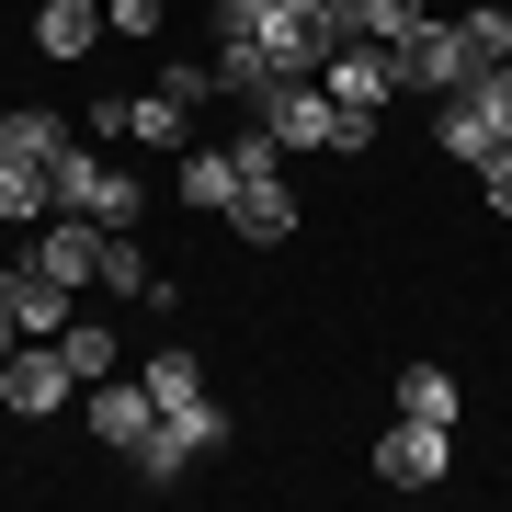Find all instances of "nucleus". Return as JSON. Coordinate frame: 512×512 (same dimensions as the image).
Instances as JSON below:
<instances>
[{"mask_svg": "<svg viewBox=\"0 0 512 512\" xmlns=\"http://www.w3.org/2000/svg\"><path fill=\"white\" fill-rule=\"evenodd\" d=\"M217 23H228V35H217V80L239 103L274 92V80H319V57L342 46L308 0H217Z\"/></svg>", "mask_w": 512, "mask_h": 512, "instance_id": "obj_1", "label": "nucleus"}, {"mask_svg": "<svg viewBox=\"0 0 512 512\" xmlns=\"http://www.w3.org/2000/svg\"><path fill=\"white\" fill-rule=\"evenodd\" d=\"M251 114L285 137V160L296 148H376V114L330 103V80H274V92H251Z\"/></svg>", "mask_w": 512, "mask_h": 512, "instance_id": "obj_2", "label": "nucleus"}, {"mask_svg": "<svg viewBox=\"0 0 512 512\" xmlns=\"http://www.w3.org/2000/svg\"><path fill=\"white\" fill-rule=\"evenodd\" d=\"M57 205H69V217H92V228H137V217H148V194L103 160L92 137H69V148H57Z\"/></svg>", "mask_w": 512, "mask_h": 512, "instance_id": "obj_3", "label": "nucleus"}, {"mask_svg": "<svg viewBox=\"0 0 512 512\" xmlns=\"http://www.w3.org/2000/svg\"><path fill=\"white\" fill-rule=\"evenodd\" d=\"M80 126H92L103 148H171V160H183L194 148V103H171V92H103Z\"/></svg>", "mask_w": 512, "mask_h": 512, "instance_id": "obj_4", "label": "nucleus"}, {"mask_svg": "<svg viewBox=\"0 0 512 512\" xmlns=\"http://www.w3.org/2000/svg\"><path fill=\"white\" fill-rule=\"evenodd\" d=\"M444 467H456V421H387V433H376V478H387V490H433V478Z\"/></svg>", "mask_w": 512, "mask_h": 512, "instance_id": "obj_5", "label": "nucleus"}, {"mask_svg": "<svg viewBox=\"0 0 512 512\" xmlns=\"http://www.w3.org/2000/svg\"><path fill=\"white\" fill-rule=\"evenodd\" d=\"M69 387H80V376H69L57 342H12V365H0V410H12V421H46Z\"/></svg>", "mask_w": 512, "mask_h": 512, "instance_id": "obj_6", "label": "nucleus"}, {"mask_svg": "<svg viewBox=\"0 0 512 512\" xmlns=\"http://www.w3.org/2000/svg\"><path fill=\"white\" fill-rule=\"evenodd\" d=\"M319 80H330V103H353V114H387V92H399V57L365 46V35H342L319 57Z\"/></svg>", "mask_w": 512, "mask_h": 512, "instance_id": "obj_7", "label": "nucleus"}, {"mask_svg": "<svg viewBox=\"0 0 512 512\" xmlns=\"http://www.w3.org/2000/svg\"><path fill=\"white\" fill-rule=\"evenodd\" d=\"M0 296H12V330H23V342H57V330L80 319V308H69V285H57L46 262H23V251H12V274H0Z\"/></svg>", "mask_w": 512, "mask_h": 512, "instance_id": "obj_8", "label": "nucleus"}, {"mask_svg": "<svg viewBox=\"0 0 512 512\" xmlns=\"http://www.w3.org/2000/svg\"><path fill=\"white\" fill-rule=\"evenodd\" d=\"M296 217H308V205H296L285 171H251V183H239V205H228V228L262 239V251H274V239H296Z\"/></svg>", "mask_w": 512, "mask_h": 512, "instance_id": "obj_9", "label": "nucleus"}, {"mask_svg": "<svg viewBox=\"0 0 512 512\" xmlns=\"http://www.w3.org/2000/svg\"><path fill=\"white\" fill-rule=\"evenodd\" d=\"M148 433H160V399H148V376H137V387H114V376H103V387H92V444L137 456Z\"/></svg>", "mask_w": 512, "mask_h": 512, "instance_id": "obj_10", "label": "nucleus"}, {"mask_svg": "<svg viewBox=\"0 0 512 512\" xmlns=\"http://www.w3.org/2000/svg\"><path fill=\"white\" fill-rule=\"evenodd\" d=\"M103 46V0H46L35 12V57L46 69H69V57H92Z\"/></svg>", "mask_w": 512, "mask_h": 512, "instance_id": "obj_11", "label": "nucleus"}, {"mask_svg": "<svg viewBox=\"0 0 512 512\" xmlns=\"http://www.w3.org/2000/svg\"><path fill=\"white\" fill-rule=\"evenodd\" d=\"M92 285H103V296H137V308H171V285L148 274L137 228H103V262H92Z\"/></svg>", "mask_w": 512, "mask_h": 512, "instance_id": "obj_12", "label": "nucleus"}, {"mask_svg": "<svg viewBox=\"0 0 512 512\" xmlns=\"http://www.w3.org/2000/svg\"><path fill=\"white\" fill-rule=\"evenodd\" d=\"M183 205H205V217L239 205V160H228V148H183Z\"/></svg>", "mask_w": 512, "mask_h": 512, "instance_id": "obj_13", "label": "nucleus"}, {"mask_svg": "<svg viewBox=\"0 0 512 512\" xmlns=\"http://www.w3.org/2000/svg\"><path fill=\"white\" fill-rule=\"evenodd\" d=\"M399 410H410V421H456V410H467V387L444 376V365H410V376H399Z\"/></svg>", "mask_w": 512, "mask_h": 512, "instance_id": "obj_14", "label": "nucleus"}, {"mask_svg": "<svg viewBox=\"0 0 512 512\" xmlns=\"http://www.w3.org/2000/svg\"><path fill=\"white\" fill-rule=\"evenodd\" d=\"M57 353H69V376H80V387H103V376H114V330H103V319H69V330H57Z\"/></svg>", "mask_w": 512, "mask_h": 512, "instance_id": "obj_15", "label": "nucleus"}, {"mask_svg": "<svg viewBox=\"0 0 512 512\" xmlns=\"http://www.w3.org/2000/svg\"><path fill=\"white\" fill-rule=\"evenodd\" d=\"M103 35H126V46H160V35H171V0H103Z\"/></svg>", "mask_w": 512, "mask_h": 512, "instance_id": "obj_16", "label": "nucleus"}, {"mask_svg": "<svg viewBox=\"0 0 512 512\" xmlns=\"http://www.w3.org/2000/svg\"><path fill=\"white\" fill-rule=\"evenodd\" d=\"M160 92H171V103H217L228 80H217V57H171V69H160Z\"/></svg>", "mask_w": 512, "mask_h": 512, "instance_id": "obj_17", "label": "nucleus"}, {"mask_svg": "<svg viewBox=\"0 0 512 512\" xmlns=\"http://www.w3.org/2000/svg\"><path fill=\"white\" fill-rule=\"evenodd\" d=\"M478 205H501V217H512V148H501L490 171H478Z\"/></svg>", "mask_w": 512, "mask_h": 512, "instance_id": "obj_18", "label": "nucleus"}, {"mask_svg": "<svg viewBox=\"0 0 512 512\" xmlns=\"http://www.w3.org/2000/svg\"><path fill=\"white\" fill-rule=\"evenodd\" d=\"M12 342H23V330H12V296H0V365H12Z\"/></svg>", "mask_w": 512, "mask_h": 512, "instance_id": "obj_19", "label": "nucleus"}, {"mask_svg": "<svg viewBox=\"0 0 512 512\" xmlns=\"http://www.w3.org/2000/svg\"><path fill=\"white\" fill-rule=\"evenodd\" d=\"M0 126H12V103H0Z\"/></svg>", "mask_w": 512, "mask_h": 512, "instance_id": "obj_20", "label": "nucleus"}, {"mask_svg": "<svg viewBox=\"0 0 512 512\" xmlns=\"http://www.w3.org/2000/svg\"><path fill=\"white\" fill-rule=\"evenodd\" d=\"M0 274H12V262H0Z\"/></svg>", "mask_w": 512, "mask_h": 512, "instance_id": "obj_21", "label": "nucleus"}]
</instances>
